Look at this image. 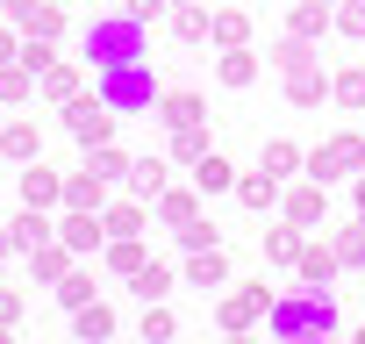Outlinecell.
Masks as SVG:
<instances>
[{
    "mask_svg": "<svg viewBox=\"0 0 365 344\" xmlns=\"http://www.w3.org/2000/svg\"><path fill=\"white\" fill-rule=\"evenodd\" d=\"M93 172H101V180H122V172H129V158H122L115 143H93Z\"/></svg>",
    "mask_w": 365,
    "mask_h": 344,
    "instance_id": "cell-32",
    "label": "cell"
},
{
    "mask_svg": "<svg viewBox=\"0 0 365 344\" xmlns=\"http://www.w3.org/2000/svg\"><path fill=\"white\" fill-rule=\"evenodd\" d=\"M72 330H79V337H108L115 315H108V308H72Z\"/></svg>",
    "mask_w": 365,
    "mask_h": 344,
    "instance_id": "cell-31",
    "label": "cell"
},
{
    "mask_svg": "<svg viewBox=\"0 0 365 344\" xmlns=\"http://www.w3.org/2000/svg\"><path fill=\"white\" fill-rule=\"evenodd\" d=\"M265 330H272V337H329V330H336V301H329L322 287L287 294V301L265 308Z\"/></svg>",
    "mask_w": 365,
    "mask_h": 344,
    "instance_id": "cell-1",
    "label": "cell"
},
{
    "mask_svg": "<svg viewBox=\"0 0 365 344\" xmlns=\"http://www.w3.org/2000/svg\"><path fill=\"white\" fill-rule=\"evenodd\" d=\"M0 151H8V158H36V129L29 122H8V129H0Z\"/></svg>",
    "mask_w": 365,
    "mask_h": 344,
    "instance_id": "cell-26",
    "label": "cell"
},
{
    "mask_svg": "<svg viewBox=\"0 0 365 344\" xmlns=\"http://www.w3.org/2000/svg\"><path fill=\"white\" fill-rule=\"evenodd\" d=\"M29 265H36L43 280H58V273H65V251H51V244H43V251H29Z\"/></svg>",
    "mask_w": 365,
    "mask_h": 344,
    "instance_id": "cell-39",
    "label": "cell"
},
{
    "mask_svg": "<svg viewBox=\"0 0 365 344\" xmlns=\"http://www.w3.org/2000/svg\"><path fill=\"white\" fill-rule=\"evenodd\" d=\"M287 223H301V230H315V223H322V180H308V187H294V194H287Z\"/></svg>",
    "mask_w": 365,
    "mask_h": 344,
    "instance_id": "cell-10",
    "label": "cell"
},
{
    "mask_svg": "<svg viewBox=\"0 0 365 344\" xmlns=\"http://www.w3.org/2000/svg\"><path fill=\"white\" fill-rule=\"evenodd\" d=\"M172 158H187V165H194V158H208V129H201V122L172 129Z\"/></svg>",
    "mask_w": 365,
    "mask_h": 344,
    "instance_id": "cell-23",
    "label": "cell"
},
{
    "mask_svg": "<svg viewBox=\"0 0 365 344\" xmlns=\"http://www.w3.org/2000/svg\"><path fill=\"white\" fill-rule=\"evenodd\" d=\"M301 244H308V237H301V223L265 230V258H272V265H294V258H301Z\"/></svg>",
    "mask_w": 365,
    "mask_h": 344,
    "instance_id": "cell-15",
    "label": "cell"
},
{
    "mask_svg": "<svg viewBox=\"0 0 365 344\" xmlns=\"http://www.w3.org/2000/svg\"><path fill=\"white\" fill-rule=\"evenodd\" d=\"M344 172H365V136H329L308 151V180H344Z\"/></svg>",
    "mask_w": 365,
    "mask_h": 344,
    "instance_id": "cell-4",
    "label": "cell"
},
{
    "mask_svg": "<svg viewBox=\"0 0 365 344\" xmlns=\"http://www.w3.org/2000/svg\"><path fill=\"white\" fill-rule=\"evenodd\" d=\"M194 187H201V194H230V187H237L230 158H215V151H208V158H194Z\"/></svg>",
    "mask_w": 365,
    "mask_h": 344,
    "instance_id": "cell-12",
    "label": "cell"
},
{
    "mask_svg": "<svg viewBox=\"0 0 365 344\" xmlns=\"http://www.w3.org/2000/svg\"><path fill=\"white\" fill-rule=\"evenodd\" d=\"M336 265H344V258H336V244H301V258H294V273H301L308 287H329V280H336Z\"/></svg>",
    "mask_w": 365,
    "mask_h": 344,
    "instance_id": "cell-7",
    "label": "cell"
},
{
    "mask_svg": "<svg viewBox=\"0 0 365 344\" xmlns=\"http://www.w3.org/2000/svg\"><path fill=\"white\" fill-rule=\"evenodd\" d=\"M86 51H93L101 72H108V65H136V58H143V22H136V15H108V22L86 29Z\"/></svg>",
    "mask_w": 365,
    "mask_h": 344,
    "instance_id": "cell-2",
    "label": "cell"
},
{
    "mask_svg": "<svg viewBox=\"0 0 365 344\" xmlns=\"http://www.w3.org/2000/svg\"><path fill=\"white\" fill-rule=\"evenodd\" d=\"M222 280H230V258H222V251H215V244H208V251H194V258H187V287H222Z\"/></svg>",
    "mask_w": 365,
    "mask_h": 344,
    "instance_id": "cell-11",
    "label": "cell"
},
{
    "mask_svg": "<svg viewBox=\"0 0 365 344\" xmlns=\"http://www.w3.org/2000/svg\"><path fill=\"white\" fill-rule=\"evenodd\" d=\"M179 244H187V251H208V244H215V230H208V223H201V216H194V223H187V230H179Z\"/></svg>",
    "mask_w": 365,
    "mask_h": 344,
    "instance_id": "cell-38",
    "label": "cell"
},
{
    "mask_svg": "<svg viewBox=\"0 0 365 344\" xmlns=\"http://www.w3.org/2000/svg\"><path fill=\"white\" fill-rule=\"evenodd\" d=\"M208 22H215V15H208V8H194V0H179V15H172L179 44H201V36H208Z\"/></svg>",
    "mask_w": 365,
    "mask_h": 344,
    "instance_id": "cell-18",
    "label": "cell"
},
{
    "mask_svg": "<svg viewBox=\"0 0 365 344\" xmlns=\"http://www.w3.org/2000/svg\"><path fill=\"white\" fill-rule=\"evenodd\" d=\"M351 201H358V216H365V180H358V194H351Z\"/></svg>",
    "mask_w": 365,
    "mask_h": 344,
    "instance_id": "cell-45",
    "label": "cell"
},
{
    "mask_svg": "<svg viewBox=\"0 0 365 344\" xmlns=\"http://www.w3.org/2000/svg\"><path fill=\"white\" fill-rule=\"evenodd\" d=\"M165 287H172V273H165V265H143V273H136V294H143V301H158Z\"/></svg>",
    "mask_w": 365,
    "mask_h": 344,
    "instance_id": "cell-35",
    "label": "cell"
},
{
    "mask_svg": "<svg viewBox=\"0 0 365 344\" xmlns=\"http://www.w3.org/2000/svg\"><path fill=\"white\" fill-rule=\"evenodd\" d=\"M8 251H15V244H8V237H0V258H8Z\"/></svg>",
    "mask_w": 365,
    "mask_h": 344,
    "instance_id": "cell-46",
    "label": "cell"
},
{
    "mask_svg": "<svg viewBox=\"0 0 365 344\" xmlns=\"http://www.w3.org/2000/svg\"><path fill=\"white\" fill-rule=\"evenodd\" d=\"M322 22H329L322 0H301V8H294V36H322Z\"/></svg>",
    "mask_w": 365,
    "mask_h": 344,
    "instance_id": "cell-28",
    "label": "cell"
},
{
    "mask_svg": "<svg viewBox=\"0 0 365 344\" xmlns=\"http://www.w3.org/2000/svg\"><path fill=\"white\" fill-rule=\"evenodd\" d=\"M108 265H115V273H129V280H136V273H143V244H136V237H122V244H115V251H108Z\"/></svg>",
    "mask_w": 365,
    "mask_h": 344,
    "instance_id": "cell-30",
    "label": "cell"
},
{
    "mask_svg": "<svg viewBox=\"0 0 365 344\" xmlns=\"http://www.w3.org/2000/svg\"><path fill=\"white\" fill-rule=\"evenodd\" d=\"M215 72H222V86H251V79H258V58H251V51H244V44H230V51H222V65H215Z\"/></svg>",
    "mask_w": 365,
    "mask_h": 344,
    "instance_id": "cell-14",
    "label": "cell"
},
{
    "mask_svg": "<svg viewBox=\"0 0 365 344\" xmlns=\"http://www.w3.org/2000/svg\"><path fill=\"white\" fill-rule=\"evenodd\" d=\"M336 29H344V36H358V44H365V0H344V8H336Z\"/></svg>",
    "mask_w": 365,
    "mask_h": 344,
    "instance_id": "cell-34",
    "label": "cell"
},
{
    "mask_svg": "<svg viewBox=\"0 0 365 344\" xmlns=\"http://www.w3.org/2000/svg\"><path fill=\"white\" fill-rule=\"evenodd\" d=\"M65 129L93 151V143H108V129H115V108L101 101V93H72V108H65Z\"/></svg>",
    "mask_w": 365,
    "mask_h": 344,
    "instance_id": "cell-5",
    "label": "cell"
},
{
    "mask_svg": "<svg viewBox=\"0 0 365 344\" xmlns=\"http://www.w3.org/2000/svg\"><path fill=\"white\" fill-rule=\"evenodd\" d=\"M158 115H165V129H187V122L208 115V101L201 93H158Z\"/></svg>",
    "mask_w": 365,
    "mask_h": 344,
    "instance_id": "cell-9",
    "label": "cell"
},
{
    "mask_svg": "<svg viewBox=\"0 0 365 344\" xmlns=\"http://www.w3.org/2000/svg\"><path fill=\"white\" fill-rule=\"evenodd\" d=\"M294 165H301V151L272 136V143H265V172H272V180H279V172H294Z\"/></svg>",
    "mask_w": 365,
    "mask_h": 344,
    "instance_id": "cell-33",
    "label": "cell"
},
{
    "mask_svg": "<svg viewBox=\"0 0 365 344\" xmlns=\"http://www.w3.org/2000/svg\"><path fill=\"white\" fill-rule=\"evenodd\" d=\"M143 337H172V315H165V308H150V301H143Z\"/></svg>",
    "mask_w": 365,
    "mask_h": 344,
    "instance_id": "cell-40",
    "label": "cell"
},
{
    "mask_svg": "<svg viewBox=\"0 0 365 344\" xmlns=\"http://www.w3.org/2000/svg\"><path fill=\"white\" fill-rule=\"evenodd\" d=\"M329 93H336V101H344V108H365V72H344V79H336V86H329Z\"/></svg>",
    "mask_w": 365,
    "mask_h": 344,
    "instance_id": "cell-37",
    "label": "cell"
},
{
    "mask_svg": "<svg viewBox=\"0 0 365 344\" xmlns=\"http://www.w3.org/2000/svg\"><path fill=\"white\" fill-rule=\"evenodd\" d=\"M93 93H101L115 115H136V108H150V101H158V79H150V72H143V58H136V65H108Z\"/></svg>",
    "mask_w": 365,
    "mask_h": 344,
    "instance_id": "cell-3",
    "label": "cell"
},
{
    "mask_svg": "<svg viewBox=\"0 0 365 344\" xmlns=\"http://www.w3.org/2000/svg\"><path fill=\"white\" fill-rule=\"evenodd\" d=\"M43 93H51V101H72V93H79V72L51 58V65H43Z\"/></svg>",
    "mask_w": 365,
    "mask_h": 344,
    "instance_id": "cell-24",
    "label": "cell"
},
{
    "mask_svg": "<svg viewBox=\"0 0 365 344\" xmlns=\"http://www.w3.org/2000/svg\"><path fill=\"white\" fill-rule=\"evenodd\" d=\"M265 308H272V294H265V280H258V287H244V294H230V301H222V330H251Z\"/></svg>",
    "mask_w": 365,
    "mask_h": 344,
    "instance_id": "cell-6",
    "label": "cell"
},
{
    "mask_svg": "<svg viewBox=\"0 0 365 344\" xmlns=\"http://www.w3.org/2000/svg\"><path fill=\"white\" fill-rule=\"evenodd\" d=\"M101 187H108L101 172H86V180H72V187H65V201H72V208H101Z\"/></svg>",
    "mask_w": 365,
    "mask_h": 344,
    "instance_id": "cell-29",
    "label": "cell"
},
{
    "mask_svg": "<svg viewBox=\"0 0 365 344\" xmlns=\"http://www.w3.org/2000/svg\"><path fill=\"white\" fill-rule=\"evenodd\" d=\"M158 216H165L172 230H187V223H194L201 208H194V194H158Z\"/></svg>",
    "mask_w": 365,
    "mask_h": 344,
    "instance_id": "cell-25",
    "label": "cell"
},
{
    "mask_svg": "<svg viewBox=\"0 0 365 344\" xmlns=\"http://www.w3.org/2000/svg\"><path fill=\"white\" fill-rule=\"evenodd\" d=\"M322 8H329V0H322Z\"/></svg>",
    "mask_w": 365,
    "mask_h": 344,
    "instance_id": "cell-47",
    "label": "cell"
},
{
    "mask_svg": "<svg viewBox=\"0 0 365 344\" xmlns=\"http://www.w3.org/2000/svg\"><path fill=\"white\" fill-rule=\"evenodd\" d=\"M336 258H344V265H365V216H358L351 230H336Z\"/></svg>",
    "mask_w": 365,
    "mask_h": 344,
    "instance_id": "cell-27",
    "label": "cell"
},
{
    "mask_svg": "<svg viewBox=\"0 0 365 344\" xmlns=\"http://www.w3.org/2000/svg\"><path fill=\"white\" fill-rule=\"evenodd\" d=\"M208 36H215L222 51H230V44H244V36H251V22H244V8H222V15L208 22Z\"/></svg>",
    "mask_w": 365,
    "mask_h": 344,
    "instance_id": "cell-21",
    "label": "cell"
},
{
    "mask_svg": "<svg viewBox=\"0 0 365 344\" xmlns=\"http://www.w3.org/2000/svg\"><path fill=\"white\" fill-rule=\"evenodd\" d=\"M8 244H15V251H43V244H51V223L29 208V216H15V223H8Z\"/></svg>",
    "mask_w": 365,
    "mask_h": 344,
    "instance_id": "cell-13",
    "label": "cell"
},
{
    "mask_svg": "<svg viewBox=\"0 0 365 344\" xmlns=\"http://www.w3.org/2000/svg\"><path fill=\"white\" fill-rule=\"evenodd\" d=\"M237 201H244V208H272V201H279V180H272V172H258V180H237Z\"/></svg>",
    "mask_w": 365,
    "mask_h": 344,
    "instance_id": "cell-20",
    "label": "cell"
},
{
    "mask_svg": "<svg viewBox=\"0 0 365 344\" xmlns=\"http://www.w3.org/2000/svg\"><path fill=\"white\" fill-rule=\"evenodd\" d=\"M8 51H15V36H8V29H0V65H8Z\"/></svg>",
    "mask_w": 365,
    "mask_h": 344,
    "instance_id": "cell-44",
    "label": "cell"
},
{
    "mask_svg": "<svg viewBox=\"0 0 365 344\" xmlns=\"http://www.w3.org/2000/svg\"><path fill=\"white\" fill-rule=\"evenodd\" d=\"M108 237H143V201H122V208H108V223H101Z\"/></svg>",
    "mask_w": 365,
    "mask_h": 344,
    "instance_id": "cell-22",
    "label": "cell"
},
{
    "mask_svg": "<svg viewBox=\"0 0 365 344\" xmlns=\"http://www.w3.org/2000/svg\"><path fill=\"white\" fill-rule=\"evenodd\" d=\"M165 8H172V0H129V8H122V15H136V22H158Z\"/></svg>",
    "mask_w": 365,
    "mask_h": 344,
    "instance_id": "cell-41",
    "label": "cell"
},
{
    "mask_svg": "<svg viewBox=\"0 0 365 344\" xmlns=\"http://www.w3.org/2000/svg\"><path fill=\"white\" fill-rule=\"evenodd\" d=\"M29 93V72H0V101H22Z\"/></svg>",
    "mask_w": 365,
    "mask_h": 344,
    "instance_id": "cell-42",
    "label": "cell"
},
{
    "mask_svg": "<svg viewBox=\"0 0 365 344\" xmlns=\"http://www.w3.org/2000/svg\"><path fill=\"white\" fill-rule=\"evenodd\" d=\"M58 230H65V251H93V244H101V223H93L86 208H79V216H65Z\"/></svg>",
    "mask_w": 365,
    "mask_h": 344,
    "instance_id": "cell-17",
    "label": "cell"
},
{
    "mask_svg": "<svg viewBox=\"0 0 365 344\" xmlns=\"http://www.w3.org/2000/svg\"><path fill=\"white\" fill-rule=\"evenodd\" d=\"M129 180H136V201H158L165 194V158H136Z\"/></svg>",
    "mask_w": 365,
    "mask_h": 344,
    "instance_id": "cell-16",
    "label": "cell"
},
{
    "mask_svg": "<svg viewBox=\"0 0 365 344\" xmlns=\"http://www.w3.org/2000/svg\"><path fill=\"white\" fill-rule=\"evenodd\" d=\"M322 93H329V79H322V72H315V58H308V65H294V72H287V101H294V108H315V101H322Z\"/></svg>",
    "mask_w": 365,
    "mask_h": 344,
    "instance_id": "cell-8",
    "label": "cell"
},
{
    "mask_svg": "<svg viewBox=\"0 0 365 344\" xmlns=\"http://www.w3.org/2000/svg\"><path fill=\"white\" fill-rule=\"evenodd\" d=\"M58 194H65V187L51 180V172H43V165H36V172H22V201H29V208H51Z\"/></svg>",
    "mask_w": 365,
    "mask_h": 344,
    "instance_id": "cell-19",
    "label": "cell"
},
{
    "mask_svg": "<svg viewBox=\"0 0 365 344\" xmlns=\"http://www.w3.org/2000/svg\"><path fill=\"white\" fill-rule=\"evenodd\" d=\"M36 8H43V0H8V15H15V22H22V29H29V22H36Z\"/></svg>",
    "mask_w": 365,
    "mask_h": 344,
    "instance_id": "cell-43",
    "label": "cell"
},
{
    "mask_svg": "<svg viewBox=\"0 0 365 344\" xmlns=\"http://www.w3.org/2000/svg\"><path fill=\"white\" fill-rule=\"evenodd\" d=\"M86 294H93V280H86V273H65V287H58V301H65V308H86Z\"/></svg>",
    "mask_w": 365,
    "mask_h": 344,
    "instance_id": "cell-36",
    "label": "cell"
}]
</instances>
